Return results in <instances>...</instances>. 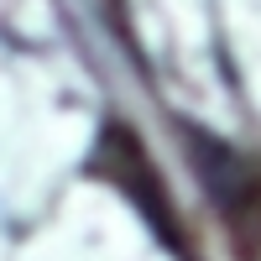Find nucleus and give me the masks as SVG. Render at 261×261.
I'll return each instance as SVG.
<instances>
[{
	"instance_id": "obj_1",
	"label": "nucleus",
	"mask_w": 261,
	"mask_h": 261,
	"mask_svg": "<svg viewBox=\"0 0 261 261\" xmlns=\"http://www.w3.org/2000/svg\"><path fill=\"white\" fill-rule=\"evenodd\" d=\"M188 146H193V157H199V178L209 183V193L220 199L225 209H235L251 193V167L241 151H230L225 141H214L204 136V130H188Z\"/></svg>"
}]
</instances>
